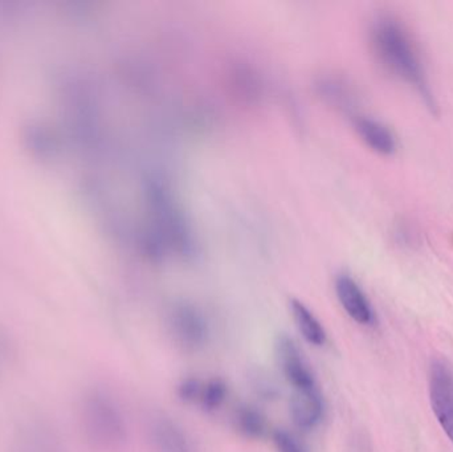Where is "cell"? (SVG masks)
I'll list each match as a JSON object with an SVG mask.
<instances>
[{
	"mask_svg": "<svg viewBox=\"0 0 453 452\" xmlns=\"http://www.w3.org/2000/svg\"><path fill=\"white\" fill-rule=\"evenodd\" d=\"M370 42L374 55L388 71L414 85L425 97H431L417 50L399 21L390 16L377 19L370 31Z\"/></svg>",
	"mask_w": 453,
	"mask_h": 452,
	"instance_id": "6da1fadb",
	"label": "cell"
},
{
	"mask_svg": "<svg viewBox=\"0 0 453 452\" xmlns=\"http://www.w3.org/2000/svg\"><path fill=\"white\" fill-rule=\"evenodd\" d=\"M82 424L90 443L103 450L121 448L127 441V426L119 406L104 393L88 395L82 406Z\"/></svg>",
	"mask_w": 453,
	"mask_h": 452,
	"instance_id": "7a4b0ae2",
	"label": "cell"
},
{
	"mask_svg": "<svg viewBox=\"0 0 453 452\" xmlns=\"http://www.w3.org/2000/svg\"><path fill=\"white\" fill-rule=\"evenodd\" d=\"M167 326L175 344L186 352H196L207 342L209 326L203 313L193 304H175L170 310Z\"/></svg>",
	"mask_w": 453,
	"mask_h": 452,
	"instance_id": "3957f363",
	"label": "cell"
},
{
	"mask_svg": "<svg viewBox=\"0 0 453 452\" xmlns=\"http://www.w3.org/2000/svg\"><path fill=\"white\" fill-rule=\"evenodd\" d=\"M274 352H276L277 364L281 369L282 376L292 385L295 392L319 389L311 366L306 363L300 348L289 336L284 333L277 336Z\"/></svg>",
	"mask_w": 453,
	"mask_h": 452,
	"instance_id": "277c9868",
	"label": "cell"
},
{
	"mask_svg": "<svg viewBox=\"0 0 453 452\" xmlns=\"http://www.w3.org/2000/svg\"><path fill=\"white\" fill-rule=\"evenodd\" d=\"M430 398L436 419L453 443V372L441 360L430 368Z\"/></svg>",
	"mask_w": 453,
	"mask_h": 452,
	"instance_id": "5b68a950",
	"label": "cell"
},
{
	"mask_svg": "<svg viewBox=\"0 0 453 452\" xmlns=\"http://www.w3.org/2000/svg\"><path fill=\"white\" fill-rule=\"evenodd\" d=\"M335 294L345 312L359 326H374L375 313L361 287L351 276L341 273L335 279Z\"/></svg>",
	"mask_w": 453,
	"mask_h": 452,
	"instance_id": "8992f818",
	"label": "cell"
},
{
	"mask_svg": "<svg viewBox=\"0 0 453 452\" xmlns=\"http://www.w3.org/2000/svg\"><path fill=\"white\" fill-rule=\"evenodd\" d=\"M12 452H64L58 432L48 422H28L13 440Z\"/></svg>",
	"mask_w": 453,
	"mask_h": 452,
	"instance_id": "52a82bcc",
	"label": "cell"
},
{
	"mask_svg": "<svg viewBox=\"0 0 453 452\" xmlns=\"http://www.w3.org/2000/svg\"><path fill=\"white\" fill-rule=\"evenodd\" d=\"M325 402L319 389L293 393L290 400V417L293 424L303 430L319 426L324 419Z\"/></svg>",
	"mask_w": 453,
	"mask_h": 452,
	"instance_id": "ba28073f",
	"label": "cell"
},
{
	"mask_svg": "<svg viewBox=\"0 0 453 452\" xmlns=\"http://www.w3.org/2000/svg\"><path fill=\"white\" fill-rule=\"evenodd\" d=\"M149 432L157 452H191L185 432L167 417H154Z\"/></svg>",
	"mask_w": 453,
	"mask_h": 452,
	"instance_id": "9c48e42d",
	"label": "cell"
},
{
	"mask_svg": "<svg viewBox=\"0 0 453 452\" xmlns=\"http://www.w3.org/2000/svg\"><path fill=\"white\" fill-rule=\"evenodd\" d=\"M354 126L362 141L377 153L390 156L395 151V138L385 125L367 117H357Z\"/></svg>",
	"mask_w": 453,
	"mask_h": 452,
	"instance_id": "30bf717a",
	"label": "cell"
},
{
	"mask_svg": "<svg viewBox=\"0 0 453 452\" xmlns=\"http://www.w3.org/2000/svg\"><path fill=\"white\" fill-rule=\"evenodd\" d=\"M290 312H292L293 320L301 336L306 340V342L313 347L321 348L326 344V331L321 321L316 318L313 312L303 304L300 300H290Z\"/></svg>",
	"mask_w": 453,
	"mask_h": 452,
	"instance_id": "8fae6325",
	"label": "cell"
},
{
	"mask_svg": "<svg viewBox=\"0 0 453 452\" xmlns=\"http://www.w3.org/2000/svg\"><path fill=\"white\" fill-rule=\"evenodd\" d=\"M234 426L247 440H261L268 430L264 414L250 405H242L234 410Z\"/></svg>",
	"mask_w": 453,
	"mask_h": 452,
	"instance_id": "7c38bea8",
	"label": "cell"
},
{
	"mask_svg": "<svg viewBox=\"0 0 453 452\" xmlns=\"http://www.w3.org/2000/svg\"><path fill=\"white\" fill-rule=\"evenodd\" d=\"M226 397H228V387L225 379L215 377L203 382L199 405L206 413H215L225 405Z\"/></svg>",
	"mask_w": 453,
	"mask_h": 452,
	"instance_id": "4fadbf2b",
	"label": "cell"
},
{
	"mask_svg": "<svg viewBox=\"0 0 453 452\" xmlns=\"http://www.w3.org/2000/svg\"><path fill=\"white\" fill-rule=\"evenodd\" d=\"M202 389H203V382L201 379L196 377H188L178 385V398L185 403H198Z\"/></svg>",
	"mask_w": 453,
	"mask_h": 452,
	"instance_id": "5bb4252c",
	"label": "cell"
},
{
	"mask_svg": "<svg viewBox=\"0 0 453 452\" xmlns=\"http://www.w3.org/2000/svg\"><path fill=\"white\" fill-rule=\"evenodd\" d=\"M272 438L277 452H308L301 441L287 430H276Z\"/></svg>",
	"mask_w": 453,
	"mask_h": 452,
	"instance_id": "9a60e30c",
	"label": "cell"
},
{
	"mask_svg": "<svg viewBox=\"0 0 453 452\" xmlns=\"http://www.w3.org/2000/svg\"><path fill=\"white\" fill-rule=\"evenodd\" d=\"M12 356V345L4 332L0 331V372L4 371Z\"/></svg>",
	"mask_w": 453,
	"mask_h": 452,
	"instance_id": "2e32d148",
	"label": "cell"
}]
</instances>
